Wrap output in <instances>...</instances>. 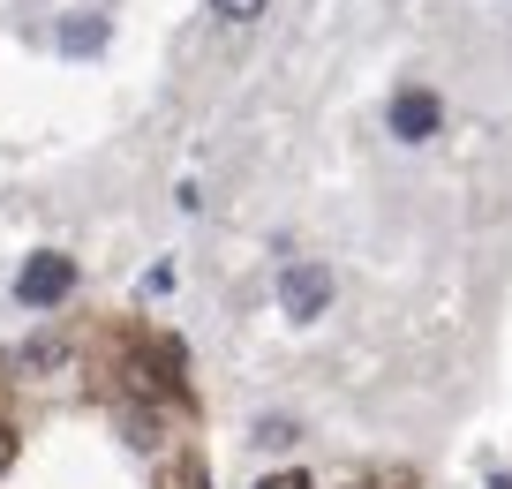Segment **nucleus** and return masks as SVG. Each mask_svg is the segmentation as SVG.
<instances>
[{"mask_svg":"<svg viewBox=\"0 0 512 489\" xmlns=\"http://www.w3.org/2000/svg\"><path fill=\"white\" fill-rule=\"evenodd\" d=\"M16 444H23V437H16V429H8V422H0V474L16 467Z\"/></svg>","mask_w":512,"mask_h":489,"instance_id":"8","label":"nucleus"},{"mask_svg":"<svg viewBox=\"0 0 512 489\" xmlns=\"http://www.w3.org/2000/svg\"><path fill=\"white\" fill-rule=\"evenodd\" d=\"M490 489H512V482H505V474H490Z\"/></svg>","mask_w":512,"mask_h":489,"instance_id":"9","label":"nucleus"},{"mask_svg":"<svg viewBox=\"0 0 512 489\" xmlns=\"http://www.w3.org/2000/svg\"><path fill=\"white\" fill-rule=\"evenodd\" d=\"M256 489H317V482H309L302 467H287V474H264V482H256Z\"/></svg>","mask_w":512,"mask_h":489,"instance_id":"6","label":"nucleus"},{"mask_svg":"<svg viewBox=\"0 0 512 489\" xmlns=\"http://www.w3.org/2000/svg\"><path fill=\"white\" fill-rule=\"evenodd\" d=\"M437 128H445V106H437V91L407 83V91L392 98V136H400V143H430Z\"/></svg>","mask_w":512,"mask_h":489,"instance_id":"3","label":"nucleus"},{"mask_svg":"<svg viewBox=\"0 0 512 489\" xmlns=\"http://www.w3.org/2000/svg\"><path fill=\"white\" fill-rule=\"evenodd\" d=\"M211 16H226V23H256V16H264V0H211Z\"/></svg>","mask_w":512,"mask_h":489,"instance_id":"5","label":"nucleus"},{"mask_svg":"<svg viewBox=\"0 0 512 489\" xmlns=\"http://www.w3.org/2000/svg\"><path fill=\"white\" fill-rule=\"evenodd\" d=\"M61 46H68V53H91V46H106V23H68V31H61Z\"/></svg>","mask_w":512,"mask_h":489,"instance_id":"4","label":"nucleus"},{"mask_svg":"<svg viewBox=\"0 0 512 489\" xmlns=\"http://www.w3.org/2000/svg\"><path fill=\"white\" fill-rule=\"evenodd\" d=\"M279 309H287L294 324H317V316L332 309V271H324L317 256H294V264L279 271Z\"/></svg>","mask_w":512,"mask_h":489,"instance_id":"2","label":"nucleus"},{"mask_svg":"<svg viewBox=\"0 0 512 489\" xmlns=\"http://www.w3.org/2000/svg\"><path fill=\"white\" fill-rule=\"evenodd\" d=\"M68 294H76V256H61V249L23 256V271H16V301L23 309H61Z\"/></svg>","mask_w":512,"mask_h":489,"instance_id":"1","label":"nucleus"},{"mask_svg":"<svg viewBox=\"0 0 512 489\" xmlns=\"http://www.w3.org/2000/svg\"><path fill=\"white\" fill-rule=\"evenodd\" d=\"M174 489H211V474L196 467V459H181V467H174Z\"/></svg>","mask_w":512,"mask_h":489,"instance_id":"7","label":"nucleus"}]
</instances>
